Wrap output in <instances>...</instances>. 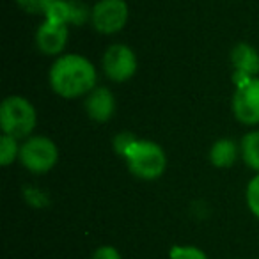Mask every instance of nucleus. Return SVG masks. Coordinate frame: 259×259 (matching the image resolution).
Instances as JSON below:
<instances>
[{"mask_svg":"<svg viewBox=\"0 0 259 259\" xmlns=\"http://www.w3.org/2000/svg\"><path fill=\"white\" fill-rule=\"evenodd\" d=\"M233 112L247 126L259 124V78L238 83L233 96Z\"/></svg>","mask_w":259,"mask_h":259,"instance_id":"nucleus-6","label":"nucleus"},{"mask_svg":"<svg viewBox=\"0 0 259 259\" xmlns=\"http://www.w3.org/2000/svg\"><path fill=\"white\" fill-rule=\"evenodd\" d=\"M135 141V137L134 135H130V134H121V135H117V137L114 139V148H115V151L119 153V155H124L126 153V149L132 146V142Z\"/></svg>","mask_w":259,"mask_h":259,"instance_id":"nucleus-19","label":"nucleus"},{"mask_svg":"<svg viewBox=\"0 0 259 259\" xmlns=\"http://www.w3.org/2000/svg\"><path fill=\"white\" fill-rule=\"evenodd\" d=\"M18 6L22 9H25L27 13L32 15H47V11L50 9V6L55 0H16Z\"/></svg>","mask_w":259,"mask_h":259,"instance_id":"nucleus-17","label":"nucleus"},{"mask_svg":"<svg viewBox=\"0 0 259 259\" xmlns=\"http://www.w3.org/2000/svg\"><path fill=\"white\" fill-rule=\"evenodd\" d=\"M169 259H208V255L197 247L190 245H176L170 248Z\"/></svg>","mask_w":259,"mask_h":259,"instance_id":"nucleus-15","label":"nucleus"},{"mask_svg":"<svg viewBox=\"0 0 259 259\" xmlns=\"http://www.w3.org/2000/svg\"><path fill=\"white\" fill-rule=\"evenodd\" d=\"M47 20L61 22L66 25H82L87 18H91V13L87 6L80 0H55L47 11Z\"/></svg>","mask_w":259,"mask_h":259,"instance_id":"nucleus-10","label":"nucleus"},{"mask_svg":"<svg viewBox=\"0 0 259 259\" xmlns=\"http://www.w3.org/2000/svg\"><path fill=\"white\" fill-rule=\"evenodd\" d=\"M69 30L66 23L54 22V20H45L43 25L37 29L36 43L43 54L47 55H57L64 50L68 43Z\"/></svg>","mask_w":259,"mask_h":259,"instance_id":"nucleus-9","label":"nucleus"},{"mask_svg":"<svg viewBox=\"0 0 259 259\" xmlns=\"http://www.w3.org/2000/svg\"><path fill=\"white\" fill-rule=\"evenodd\" d=\"M36 108L23 96H8L0 105L2 132L15 139H25L36 128Z\"/></svg>","mask_w":259,"mask_h":259,"instance_id":"nucleus-3","label":"nucleus"},{"mask_svg":"<svg viewBox=\"0 0 259 259\" xmlns=\"http://www.w3.org/2000/svg\"><path fill=\"white\" fill-rule=\"evenodd\" d=\"M18 155H20V148H18V144H16V139L4 134L0 137V163L4 167L11 165Z\"/></svg>","mask_w":259,"mask_h":259,"instance_id":"nucleus-14","label":"nucleus"},{"mask_svg":"<svg viewBox=\"0 0 259 259\" xmlns=\"http://www.w3.org/2000/svg\"><path fill=\"white\" fill-rule=\"evenodd\" d=\"M91 259H121V254L114 247H110V245H103V247H98L94 250Z\"/></svg>","mask_w":259,"mask_h":259,"instance_id":"nucleus-18","label":"nucleus"},{"mask_svg":"<svg viewBox=\"0 0 259 259\" xmlns=\"http://www.w3.org/2000/svg\"><path fill=\"white\" fill-rule=\"evenodd\" d=\"M130 9L124 0H100L91 9V22L100 34H115L128 23Z\"/></svg>","mask_w":259,"mask_h":259,"instance_id":"nucleus-5","label":"nucleus"},{"mask_svg":"<svg viewBox=\"0 0 259 259\" xmlns=\"http://www.w3.org/2000/svg\"><path fill=\"white\" fill-rule=\"evenodd\" d=\"M245 197H247L248 209H250V211L259 219V172L255 174L250 181H248Z\"/></svg>","mask_w":259,"mask_h":259,"instance_id":"nucleus-16","label":"nucleus"},{"mask_svg":"<svg viewBox=\"0 0 259 259\" xmlns=\"http://www.w3.org/2000/svg\"><path fill=\"white\" fill-rule=\"evenodd\" d=\"M22 165L34 174H47L59 162V149L48 137H30L20 146L18 155Z\"/></svg>","mask_w":259,"mask_h":259,"instance_id":"nucleus-4","label":"nucleus"},{"mask_svg":"<svg viewBox=\"0 0 259 259\" xmlns=\"http://www.w3.org/2000/svg\"><path fill=\"white\" fill-rule=\"evenodd\" d=\"M85 112L93 121L105 122L114 115L115 98L107 87H94L85 96Z\"/></svg>","mask_w":259,"mask_h":259,"instance_id":"nucleus-11","label":"nucleus"},{"mask_svg":"<svg viewBox=\"0 0 259 259\" xmlns=\"http://www.w3.org/2000/svg\"><path fill=\"white\" fill-rule=\"evenodd\" d=\"M231 62L234 68L233 80L238 83H243L250 78H255L259 73V54L254 47L248 43H238L231 50Z\"/></svg>","mask_w":259,"mask_h":259,"instance_id":"nucleus-8","label":"nucleus"},{"mask_svg":"<svg viewBox=\"0 0 259 259\" xmlns=\"http://www.w3.org/2000/svg\"><path fill=\"white\" fill-rule=\"evenodd\" d=\"M122 156H124L130 172L141 178V180L151 181L165 172V153L153 141H139V139H135Z\"/></svg>","mask_w":259,"mask_h":259,"instance_id":"nucleus-2","label":"nucleus"},{"mask_svg":"<svg viewBox=\"0 0 259 259\" xmlns=\"http://www.w3.org/2000/svg\"><path fill=\"white\" fill-rule=\"evenodd\" d=\"M240 151H241L243 162L247 163L252 170L259 172V130L248 132V134L241 139Z\"/></svg>","mask_w":259,"mask_h":259,"instance_id":"nucleus-13","label":"nucleus"},{"mask_svg":"<svg viewBox=\"0 0 259 259\" xmlns=\"http://www.w3.org/2000/svg\"><path fill=\"white\" fill-rule=\"evenodd\" d=\"M103 71L114 82H126L137 71V57L126 45H112L103 55Z\"/></svg>","mask_w":259,"mask_h":259,"instance_id":"nucleus-7","label":"nucleus"},{"mask_svg":"<svg viewBox=\"0 0 259 259\" xmlns=\"http://www.w3.org/2000/svg\"><path fill=\"white\" fill-rule=\"evenodd\" d=\"M238 158V146L231 139H220L209 149V162L215 167H231Z\"/></svg>","mask_w":259,"mask_h":259,"instance_id":"nucleus-12","label":"nucleus"},{"mask_svg":"<svg viewBox=\"0 0 259 259\" xmlns=\"http://www.w3.org/2000/svg\"><path fill=\"white\" fill-rule=\"evenodd\" d=\"M98 73L87 57L78 54H68L59 57L50 69V85L59 96L82 98L96 87Z\"/></svg>","mask_w":259,"mask_h":259,"instance_id":"nucleus-1","label":"nucleus"}]
</instances>
